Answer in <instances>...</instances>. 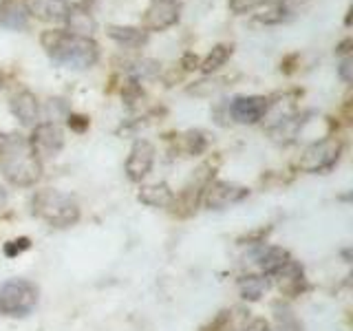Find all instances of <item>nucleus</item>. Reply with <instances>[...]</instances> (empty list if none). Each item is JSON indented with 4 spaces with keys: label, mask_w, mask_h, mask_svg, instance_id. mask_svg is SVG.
Segmentation results:
<instances>
[{
    "label": "nucleus",
    "mask_w": 353,
    "mask_h": 331,
    "mask_svg": "<svg viewBox=\"0 0 353 331\" xmlns=\"http://www.w3.org/2000/svg\"><path fill=\"white\" fill-rule=\"evenodd\" d=\"M42 49L47 51L51 62L73 71H86L99 60V47L93 38L75 36L66 29H51L40 36Z\"/></svg>",
    "instance_id": "1"
},
{
    "label": "nucleus",
    "mask_w": 353,
    "mask_h": 331,
    "mask_svg": "<svg viewBox=\"0 0 353 331\" xmlns=\"http://www.w3.org/2000/svg\"><path fill=\"white\" fill-rule=\"evenodd\" d=\"M0 170L14 185H33L40 179L42 166L25 137L0 132Z\"/></svg>",
    "instance_id": "2"
},
{
    "label": "nucleus",
    "mask_w": 353,
    "mask_h": 331,
    "mask_svg": "<svg viewBox=\"0 0 353 331\" xmlns=\"http://www.w3.org/2000/svg\"><path fill=\"white\" fill-rule=\"evenodd\" d=\"M31 205L33 214L47 221L53 228H69L75 225L77 219H80V205H77L75 199L66 192L51 190V188L33 194Z\"/></svg>",
    "instance_id": "3"
},
{
    "label": "nucleus",
    "mask_w": 353,
    "mask_h": 331,
    "mask_svg": "<svg viewBox=\"0 0 353 331\" xmlns=\"http://www.w3.org/2000/svg\"><path fill=\"white\" fill-rule=\"evenodd\" d=\"M38 305L36 285L25 279H11L0 285V314L9 318H25Z\"/></svg>",
    "instance_id": "4"
},
{
    "label": "nucleus",
    "mask_w": 353,
    "mask_h": 331,
    "mask_svg": "<svg viewBox=\"0 0 353 331\" xmlns=\"http://www.w3.org/2000/svg\"><path fill=\"white\" fill-rule=\"evenodd\" d=\"M340 152H342V143L336 137L320 139L305 148L298 166H301L305 172H327L338 163Z\"/></svg>",
    "instance_id": "5"
},
{
    "label": "nucleus",
    "mask_w": 353,
    "mask_h": 331,
    "mask_svg": "<svg viewBox=\"0 0 353 331\" xmlns=\"http://www.w3.org/2000/svg\"><path fill=\"white\" fill-rule=\"evenodd\" d=\"M181 18V0H150L143 11L141 29L165 31L174 27Z\"/></svg>",
    "instance_id": "6"
},
{
    "label": "nucleus",
    "mask_w": 353,
    "mask_h": 331,
    "mask_svg": "<svg viewBox=\"0 0 353 331\" xmlns=\"http://www.w3.org/2000/svg\"><path fill=\"white\" fill-rule=\"evenodd\" d=\"M29 141V148L31 152L36 154V157H55L62 146H64V135L58 124H53V121H44V124H38L33 128V135Z\"/></svg>",
    "instance_id": "7"
},
{
    "label": "nucleus",
    "mask_w": 353,
    "mask_h": 331,
    "mask_svg": "<svg viewBox=\"0 0 353 331\" xmlns=\"http://www.w3.org/2000/svg\"><path fill=\"white\" fill-rule=\"evenodd\" d=\"M250 194L245 185L230 183V181H212L205 188L203 203L208 210H223L234 203H241Z\"/></svg>",
    "instance_id": "8"
},
{
    "label": "nucleus",
    "mask_w": 353,
    "mask_h": 331,
    "mask_svg": "<svg viewBox=\"0 0 353 331\" xmlns=\"http://www.w3.org/2000/svg\"><path fill=\"white\" fill-rule=\"evenodd\" d=\"M270 108V99L263 95H241L230 104V115L239 124H259Z\"/></svg>",
    "instance_id": "9"
},
{
    "label": "nucleus",
    "mask_w": 353,
    "mask_h": 331,
    "mask_svg": "<svg viewBox=\"0 0 353 331\" xmlns=\"http://www.w3.org/2000/svg\"><path fill=\"white\" fill-rule=\"evenodd\" d=\"M154 163V146L146 139H139L132 143L130 154L126 159V174L130 181H141L143 177H148Z\"/></svg>",
    "instance_id": "10"
},
{
    "label": "nucleus",
    "mask_w": 353,
    "mask_h": 331,
    "mask_svg": "<svg viewBox=\"0 0 353 331\" xmlns=\"http://www.w3.org/2000/svg\"><path fill=\"white\" fill-rule=\"evenodd\" d=\"M29 16H36L42 22H53L60 25L69 16L71 3L69 0H29L27 3Z\"/></svg>",
    "instance_id": "11"
},
{
    "label": "nucleus",
    "mask_w": 353,
    "mask_h": 331,
    "mask_svg": "<svg viewBox=\"0 0 353 331\" xmlns=\"http://www.w3.org/2000/svg\"><path fill=\"white\" fill-rule=\"evenodd\" d=\"M11 113L16 119H20L22 126H38V117H40V104L38 97L31 91H20L11 97L9 102Z\"/></svg>",
    "instance_id": "12"
},
{
    "label": "nucleus",
    "mask_w": 353,
    "mask_h": 331,
    "mask_svg": "<svg viewBox=\"0 0 353 331\" xmlns=\"http://www.w3.org/2000/svg\"><path fill=\"white\" fill-rule=\"evenodd\" d=\"M29 27V9L22 0H0V29L25 31Z\"/></svg>",
    "instance_id": "13"
},
{
    "label": "nucleus",
    "mask_w": 353,
    "mask_h": 331,
    "mask_svg": "<svg viewBox=\"0 0 353 331\" xmlns=\"http://www.w3.org/2000/svg\"><path fill=\"white\" fill-rule=\"evenodd\" d=\"M64 25L69 27V29H66L69 33L84 36V38H93V33L97 29V22H95L93 14L88 9H84L82 5H71L69 16H66Z\"/></svg>",
    "instance_id": "14"
},
{
    "label": "nucleus",
    "mask_w": 353,
    "mask_h": 331,
    "mask_svg": "<svg viewBox=\"0 0 353 331\" xmlns=\"http://www.w3.org/2000/svg\"><path fill=\"white\" fill-rule=\"evenodd\" d=\"M106 33L110 40H115L119 47L128 49H139L148 40V31L141 27H130V25H108Z\"/></svg>",
    "instance_id": "15"
},
{
    "label": "nucleus",
    "mask_w": 353,
    "mask_h": 331,
    "mask_svg": "<svg viewBox=\"0 0 353 331\" xmlns=\"http://www.w3.org/2000/svg\"><path fill=\"white\" fill-rule=\"evenodd\" d=\"M276 281H279V287L285 294H298L305 287V276H303V268L296 261H287L283 268L274 274Z\"/></svg>",
    "instance_id": "16"
},
{
    "label": "nucleus",
    "mask_w": 353,
    "mask_h": 331,
    "mask_svg": "<svg viewBox=\"0 0 353 331\" xmlns=\"http://www.w3.org/2000/svg\"><path fill=\"white\" fill-rule=\"evenodd\" d=\"M139 201L150 208H170L174 203V194L168 183H148L139 190Z\"/></svg>",
    "instance_id": "17"
},
{
    "label": "nucleus",
    "mask_w": 353,
    "mask_h": 331,
    "mask_svg": "<svg viewBox=\"0 0 353 331\" xmlns=\"http://www.w3.org/2000/svg\"><path fill=\"white\" fill-rule=\"evenodd\" d=\"M256 261H259V268L265 272V274H276L283 265L290 261V254L281 248H263L256 252Z\"/></svg>",
    "instance_id": "18"
},
{
    "label": "nucleus",
    "mask_w": 353,
    "mask_h": 331,
    "mask_svg": "<svg viewBox=\"0 0 353 331\" xmlns=\"http://www.w3.org/2000/svg\"><path fill=\"white\" fill-rule=\"evenodd\" d=\"M268 279L265 276H245L239 283V292L245 301H261V296L268 292Z\"/></svg>",
    "instance_id": "19"
},
{
    "label": "nucleus",
    "mask_w": 353,
    "mask_h": 331,
    "mask_svg": "<svg viewBox=\"0 0 353 331\" xmlns=\"http://www.w3.org/2000/svg\"><path fill=\"white\" fill-rule=\"evenodd\" d=\"M230 55H232V47H228V44H216V47L205 55V60L199 64V69L203 73H214L230 60Z\"/></svg>",
    "instance_id": "20"
},
{
    "label": "nucleus",
    "mask_w": 353,
    "mask_h": 331,
    "mask_svg": "<svg viewBox=\"0 0 353 331\" xmlns=\"http://www.w3.org/2000/svg\"><path fill=\"white\" fill-rule=\"evenodd\" d=\"M274 318H276V323H279V327L283 331H303V325L298 323V318L294 316V312L283 303L274 305Z\"/></svg>",
    "instance_id": "21"
},
{
    "label": "nucleus",
    "mask_w": 353,
    "mask_h": 331,
    "mask_svg": "<svg viewBox=\"0 0 353 331\" xmlns=\"http://www.w3.org/2000/svg\"><path fill=\"white\" fill-rule=\"evenodd\" d=\"M265 3H270V0H230L228 7H230L232 14L241 16V14H248V11L256 9V7H261Z\"/></svg>",
    "instance_id": "22"
},
{
    "label": "nucleus",
    "mask_w": 353,
    "mask_h": 331,
    "mask_svg": "<svg viewBox=\"0 0 353 331\" xmlns=\"http://www.w3.org/2000/svg\"><path fill=\"white\" fill-rule=\"evenodd\" d=\"M29 239H18V241H9L7 245H5V254L11 259V257H16V254H22L25 250H29Z\"/></svg>",
    "instance_id": "23"
},
{
    "label": "nucleus",
    "mask_w": 353,
    "mask_h": 331,
    "mask_svg": "<svg viewBox=\"0 0 353 331\" xmlns=\"http://www.w3.org/2000/svg\"><path fill=\"white\" fill-rule=\"evenodd\" d=\"M188 143H190V152H194V154L205 148V139H203V135L199 130L188 132Z\"/></svg>",
    "instance_id": "24"
},
{
    "label": "nucleus",
    "mask_w": 353,
    "mask_h": 331,
    "mask_svg": "<svg viewBox=\"0 0 353 331\" xmlns=\"http://www.w3.org/2000/svg\"><path fill=\"white\" fill-rule=\"evenodd\" d=\"M351 69H353V60L347 55V58H342V62L338 64V75L342 77V82H347V84H349V82L353 80Z\"/></svg>",
    "instance_id": "25"
},
{
    "label": "nucleus",
    "mask_w": 353,
    "mask_h": 331,
    "mask_svg": "<svg viewBox=\"0 0 353 331\" xmlns=\"http://www.w3.org/2000/svg\"><path fill=\"white\" fill-rule=\"evenodd\" d=\"M69 126L75 130V132H84L88 128V119L84 115H69Z\"/></svg>",
    "instance_id": "26"
},
{
    "label": "nucleus",
    "mask_w": 353,
    "mask_h": 331,
    "mask_svg": "<svg viewBox=\"0 0 353 331\" xmlns=\"http://www.w3.org/2000/svg\"><path fill=\"white\" fill-rule=\"evenodd\" d=\"M243 331H272V327L265 318H256V320H252V323Z\"/></svg>",
    "instance_id": "27"
},
{
    "label": "nucleus",
    "mask_w": 353,
    "mask_h": 331,
    "mask_svg": "<svg viewBox=\"0 0 353 331\" xmlns=\"http://www.w3.org/2000/svg\"><path fill=\"white\" fill-rule=\"evenodd\" d=\"M181 62L185 64V69H188V71L199 69V58H196V55H192V53H185Z\"/></svg>",
    "instance_id": "28"
},
{
    "label": "nucleus",
    "mask_w": 353,
    "mask_h": 331,
    "mask_svg": "<svg viewBox=\"0 0 353 331\" xmlns=\"http://www.w3.org/2000/svg\"><path fill=\"white\" fill-rule=\"evenodd\" d=\"M349 47H351V40L347 38L345 42H340V44H338L336 51H338V53H347V51H349Z\"/></svg>",
    "instance_id": "29"
},
{
    "label": "nucleus",
    "mask_w": 353,
    "mask_h": 331,
    "mask_svg": "<svg viewBox=\"0 0 353 331\" xmlns=\"http://www.w3.org/2000/svg\"><path fill=\"white\" fill-rule=\"evenodd\" d=\"M7 203V192H5V188L0 185V205H5Z\"/></svg>",
    "instance_id": "30"
},
{
    "label": "nucleus",
    "mask_w": 353,
    "mask_h": 331,
    "mask_svg": "<svg viewBox=\"0 0 353 331\" xmlns=\"http://www.w3.org/2000/svg\"><path fill=\"white\" fill-rule=\"evenodd\" d=\"M5 86V77H3V73H0V88Z\"/></svg>",
    "instance_id": "31"
}]
</instances>
